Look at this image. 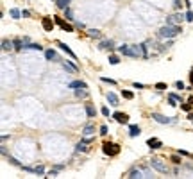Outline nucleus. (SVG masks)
<instances>
[{
    "mask_svg": "<svg viewBox=\"0 0 193 179\" xmlns=\"http://www.w3.org/2000/svg\"><path fill=\"white\" fill-rule=\"evenodd\" d=\"M179 32H182L179 25H163L159 29V36L161 38H175Z\"/></svg>",
    "mask_w": 193,
    "mask_h": 179,
    "instance_id": "obj_1",
    "label": "nucleus"
},
{
    "mask_svg": "<svg viewBox=\"0 0 193 179\" xmlns=\"http://www.w3.org/2000/svg\"><path fill=\"white\" fill-rule=\"evenodd\" d=\"M150 167L152 168H156L157 172H161V174H168V167L161 161V160H157V158H154V160H150Z\"/></svg>",
    "mask_w": 193,
    "mask_h": 179,
    "instance_id": "obj_2",
    "label": "nucleus"
},
{
    "mask_svg": "<svg viewBox=\"0 0 193 179\" xmlns=\"http://www.w3.org/2000/svg\"><path fill=\"white\" fill-rule=\"evenodd\" d=\"M102 150H104V154H107V156H116L118 152H120V147L116 143H104L102 145Z\"/></svg>",
    "mask_w": 193,
    "mask_h": 179,
    "instance_id": "obj_3",
    "label": "nucleus"
},
{
    "mask_svg": "<svg viewBox=\"0 0 193 179\" xmlns=\"http://www.w3.org/2000/svg\"><path fill=\"white\" fill-rule=\"evenodd\" d=\"M152 120H156L157 124H174L175 118H170V116H163L159 113H152Z\"/></svg>",
    "mask_w": 193,
    "mask_h": 179,
    "instance_id": "obj_4",
    "label": "nucleus"
},
{
    "mask_svg": "<svg viewBox=\"0 0 193 179\" xmlns=\"http://www.w3.org/2000/svg\"><path fill=\"white\" fill-rule=\"evenodd\" d=\"M182 15H170L168 18H166V25H177V23H181L182 22Z\"/></svg>",
    "mask_w": 193,
    "mask_h": 179,
    "instance_id": "obj_5",
    "label": "nucleus"
},
{
    "mask_svg": "<svg viewBox=\"0 0 193 179\" xmlns=\"http://www.w3.org/2000/svg\"><path fill=\"white\" fill-rule=\"evenodd\" d=\"M54 18H56V23H57V25H59V27H61L63 31H68V32H74V27H72V25H70V23H66V22H64V20H63V18H57V16H54Z\"/></svg>",
    "mask_w": 193,
    "mask_h": 179,
    "instance_id": "obj_6",
    "label": "nucleus"
},
{
    "mask_svg": "<svg viewBox=\"0 0 193 179\" xmlns=\"http://www.w3.org/2000/svg\"><path fill=\"white\" fill-rule=\"evenodd\" d=\"M113 118H115L118 124H127V122H129V116L125 115V113H118V111H116L115 115H113Z\"/></svg>",
    "mask_w": 193,
    "mask_h": 179,
    "instance_id": "obj_7",
    "label": "nucleus"
},
{
    "mask_svg": "<svg viewBox=\"0 0 193 179\" xmlns=\"http://www.w3.org/2000/svg\"><path fill=\"white\" fill-rule=\"evenodd\" d=\"M61 65H63V68L66 72H70V74H77V66L75 65H70L68 61H61Z\"/></svg>",
    "mask_w": 193,
    "mask_h": 179,
    "instance_id": "obj_8",
    "label": "nucleus"
},
{
    "mask_svg": "<svg viewBox=\"0 0 193 179\" xmlns=\"http://www.w3.org/2000/svg\"><path fill=\"white\" fill-rule=\"evenodd\" d=\"M118 52L120 54H123V56H129V57H134L132 56V49L129 47V45H122V47L118 49Z\"/></svg>",
    "mask_w": 193,
    "mask_h": 179,
    "instance_id": "obj_9",
    "label": "nucleus"
},
{
    "mask_svg": "<svg viewBox=\"0 0 193 179\" xmlns=\"http://www.w3.org/2000/svg\"><path fill=\"white\" fill-rule=\"evenodd\" d=\"M147 145H149L150 149H161V147H163V143L159 142V140H156V138H149Z\"/></svg>",
    "mask_w": 193,
    "mask_h": 179,
    "instance_id": "obj_10",
    "label": "nucleus"
},
{
    "mask_svg": "<svg viewBox=\"0 0 193 179\" xmlns=\"http://www.w3.org/2000/svg\"><path fill=\"white\" fill-rule=\"evenodd\" d=\"M139 132H141V129H139V125H131V127H129V136H131V138H136V136H139Z\"/></svg>",
    "mask_w": 193,
    "mask_h": 179,
    "instance_id": "obj_11",
    "label": "nucleus"
},
{
    "mask_svg": "<svg viewBox=\"0 0 193 179\" xmlns=\"http://www.w3.org/2000/svg\"><path fill=\"white\" fill-rule=\"evenodd\" d=\"M25 50H43V47H41V45H39V43H25V47H23Z\"/></svg>",
    "mask_w": 193,
    "mask_h": 179,
    "instance_id": "obj_12",
    "label": "nucleus"
},
{
    "mask_svg": "<svg viewBox=\"0 0 193 179\" xmlns=\"http://www.w3.org/2000/svg\"><path fill=\"white\" fill-rule=\"evenodd\" d=\"M59 47H61V50H63V52H66V54H68L70 57L77 59V56L74 54V52H72V49H70V47H68V45H66V43H59Z\"/></svg>",
    "mask_w": 193,
    "mask_h": 179,
    "instance_id": "obj_13",
    "label": "nucleus"
},
{
    "mask_svg": "<svg viewBox=\"0 0 193 179\" xmlns=\"http://www.w3.org/2000/svg\"><path fill=\"white\" fill-rule=\"evenodd\" d=\"M41 25H43L45 31H52V27H54V23H52L50 18H43V20H41Z\"/></svg>",
    "mask_w": 193,
    "mask_h": 179,
    "instance_id": "obj_14",
    "label": "nucleus"
},
{
    "mask_svg": "<svg viewBox=\"0 0 193 179\" xmlns=\"http://www.w3.org/2000/svg\"><path fill=\"white\" fill-rule=\"evenodd\" d=\"M86 115H88L90 118H95V115H97V109L93 108L91 104H86Z\"/></svg>",
    "mask_w": 193,
    "mask_h": 179,
    "instance_id": "obj_15",
    "label": "nucleus"
},
{
    "mask_svg": "<svg viewBox=\"0 0 193 179\" xmlns=\"http://www.w3.org/2000/svg\"><path fill=\"white\" fill-rule=\"evenodd\" d=\"M107 100L111 102V106H118V97L113 93V91H109V93H107Z\"/></svg>",
    "mask_w": 193,
    "mask_h": 179,
    "instance_id": "obj_16",
    "label": "nucleus"
},
{
    "mask_svg": "<svg viewBox=\"0 0 193 179\" xmlns=\"http://www.w3.org/2000/svg\"><path fill=\"white\" fill-rule=\"evenodd\" d=\"M86 145H88V142H86V140H82V142H79V143L75 145V150H77V152H84L86 149H88V147H86Z\"/></svg>",
    "mask_w": 193,
    "mask_h": 179,
    "instance_id": "obj_17",
    "label": "nucleus"
},
{
    "mask_svg": "<svg viewBox=\"0 0 193 179\" xmlns=\"http://www.w3.org/2000/svg\"><path fill=\"white\" fill-rule=\"evenodd\" d=\"M68 88H86V83H82V81H72L68 84Z\"/></svg>",
    "mask_w": 193,
    "mask_h": 179,
    "instance_id": "obj_18",
    "label": "nucleus"
},
{
    "mask_svg": "<svg viewBox=\"0 0 193 179\" xmlns=\"http://www.w3.org/2000/svg\"><path fill=\"white\" fill-rule=\"evenodd\" d=\"M13 47H15V41H7V39L2 41V50H11Z\"/></svg>",
    "mask_w": 193,
    "mask_h": 179,
    "instance_id": "obj_19",
    "label": "nucleus"
},
{
    "mask_svg": "<svg viewBox=\"0 0 193 179\" xmlns=\"http://www.w3.org/2000/svg\"><path fill=\"white\" fill-rule=\"evenodd\" d=\"M45 57L48 59V61H52V59H56V52L52 50V49H48V50H45Z\"/></svg>",
    "mask_w": 193,
    "mask_h": 179,
    "instance_id": "obj_20",
    "label": "nucleus"
},
{
    "mask_svg": "<svg viewBox=\"0 0 193 179\" xmlns=\"http://www.w3.org/2000/svg\"><path fill=\"white\" fill-rule=\"evenodd\" d=\"M100 49H102V50H107V49L111 50V49H113V41H111V39H109V41H102V43H100Z\"/></svg>",
    "mask_w": 193,
    "mask_h": 179,
    "instance_id": "obj_21",
    "label": "nucleus"
},
{
    "mask_svg": "<svg viewBox=\"0 0 193 179\" xmlns=\"http://www.w3.org/2000/svg\"><path fill=\"white\" fill-rule=\"evenodd\" d=\"M23 47H25L23 39H15V49H16V50H22Z\"/></svg>",
    "mask_w": 193,
    "mask_h": 179,
    "instance_id": "obj_22",
    "label": "nucleus"
},
{
    "mask_svg": "<svg viewBox=\"0 0 193 179\" xmlns=\"http://www.w3.org/2000/svg\"><path fill=\"white\" fill-rule=\"evenodd\" d=\"M86 95H88V91H86V90H75V97L77 98H84Z\"/></svg>",
    "mask_w": 193,
    "mask_h": 179,
    "instance_id": "obj_23",
    "label": "nucleus"
},
{
    "mask_svg": "<svg viewBox=\"0 0 193 179\" xmlns=\"http://www.w3.org/2000/svg\"><path fill=\"white\" fill-rule=\"evenodd\" d=\"M88 34H90L91 38H98V36H100V31H98V29H90Z\"/></svg>",
    "mask_w": 193,
    "mask_h": 179,
    "instance_id": "obj_24",
    "label": "nucleus"
},
{
    "mask_svg": "<svg viewBox=\"0 0 193 179\" xmlns=\"http://www.w3.org/2000/svg\"><path fill=\"white\" fill-rule=\"evenodd\" d=\"M9 15H11L13 18H15V20H18L20 16H22V13H20L18 9H11V11H9Z\"/></svg>",
    "mask_w": 193,
    "mask_h": 179,
    "instance_id": "obj_25",
    "label": "nucleus"
},
{
    "mask_svg": "<svg viewBox=\"0 0 193 179\" xmlns=\"http://www.w3.org/2000/svg\"><path fill=\"white\" fill-rule=\"evenodd\" d=\"M64 16H66V20H74V13H72L70 7H66V9H64Z\"/></svg>",
    "mask_w": 193,
    "mask_h": 179,
    "instance_id": "obj_26",
    "label": "nucleus"
},
{
    "mask_svg": "<svg viewBox=\"0 0 193 179\" xmlns=\"http://www.w3.org/2000/svg\"><path fill=\"white\" fill-rule=\"evenodd\" d=\"M82 132H84L86 136H90V134H93V125H86V127H84V131H82Z\"/></svg>",
    "mask_w": 193,
    "mask_h": 179,
    "instance_id": "obj_27",
    "label": "nucleus"
},
{
    "mask_svg": "<svg viewBox=\"0 0 193 179\" xmlns=\"http://www.w3.org/2000/svg\"><path fill=\"white\" fill-rule=\"evenodd\" d=\"M122 97L131 100V98H134V93H132V91H122Z\"/></svg>",
    "mask_w": 193,
    "mask_h": 179,
    "instance_id": "obj_28",
    "label": "nucleus"
},
{
    "mask_svg": "<svg viewBox=\"0 0 193 179\" xmlns=\"http://www.w3.org/2000/svg\"><path fill=\"white\" fill-rule=\"evenodd\" d=\"M7 161H9L11 165H15V167H22V165H20V163H18V161H16L13 156H7Z\"/></svg>",
    "mask_w": 193,
    "mask_h": 179,
    "instance_id": "obj_29",
    "label": "nucleus"
},
{
    "mask_svg": "<svg viewBox=\"0 0 193 179\" xmlns=\"http://www.w3.org/2000/svg\"><path fill=\"white\" fill-rule=\"evenodd\" d=\"M109 63H111V65H118V63H120L118 56H109Z\"/></svg>",
    "mask_w": 193,
    "mask_h": 179,
    "instance_id": "obj_30",
    "label": "nucleus"
},
{
    "mask_svg": "<svg viewBox=\"0 0 193 179\" xmlns=\"http://www.w3.org/2000/svg\"><path fill=\"white\" fill-rule=\"evenodd\" d=\"M177 102H179L177 98H174L172 95H168V104H170V106H174V108H175V106H177Z\"/></svg>",
    "mask_w": 193,
    "mask_h": 179,
    "instance_id": "obj_31",
    "label": "nucleus"
},
{
    "mask_svg": "<svg viewBox=\"0 0 193 179\" xmlns=\"http://www.w3.org/2000/svg\"><path fill=\"white\" fill-rule=\"evenodd\" d=\"M100 81H102V83H109V84H113V86L116 84V81H115V79H109V77H102Z\"/></svg>",
    "mask_w": 193,
    "mask_h": 179,
    "instance_id": "obj_32",
    "label": "nucleus"
},
{
    "mask_svg": "<svg viewBox=\"0 0 193 179\" xmlns=\"http://www.w3.org/2000/svg\"><path fill=\"white\" fill-rule=\"evenodd\" d=\"M191 106H193L191 102H188V104H182V109H184V111H188V113H190V111H191Z\"/></svg>",
    "mask_w": 193,
    "mask_h": 179,
    "instance_id": "obj_33",
    "label": "nucleus"
},
{
    "mask_svg": "<svg viewBox=\"0 0 193 179\" xmlns=\"http://www.w3.org/2000/svg\"><path fill=\"white\" fill-rule=\"evenodd\" d=\"M43 172H45V168L41 167V165H39V167H36V168H34V174H43Z\"/></svg>",
    "mask_w": 193,
    "mask_h": 179,
    "instance_id": "obj_34",
    "label": "nucleus"
},
{
    "mask_svg": "<svg viewBox=\"0 0 193 179\" xmlns=\"http://www.w3.org/2000/svg\"><path fill=\"white\" fill-rule=\"evenodd\" d=\"M186 20H188V22H193V13H191V11L186 13Z\"/></svg>",
    "mask_w": 193,
    "mask_h": 179,
    "instance_id": "obj_35",
    "label": "nucleus"
},
{
    "mask_svg": "<svg viewBox=\"0 0 193 179\" xmlns=\"http://www.w3.org/2000/svg\"><path fill=\"white\" fill-rule=\"evenodd\" d=\"M156 88H157V90H166V84H164V83H157Z\"/></svg>",
    "mask_w": 193,
    "mask_h": 179,
    "instance_id": "obj_36",
    "label": "nucleus"
},
{
    "mask_svg": "<svg viewBox=\"0 0 193 179\" xmlns=\"http://www.w3.org/2000/svg\"><path fill=\"white\" fill-rule=\"evenodd\" d=\"M102 115L104 116H109V108H105V106H104V108H102Z\"/></svg>",
    "mask_w": 193,
    "mask_h": 179,
    "instance_id": "obj_37",
    "label": "nucleus"
},
{
    "mask_svg": "<svg viewBox=\"0 0 193 179\" xmlns=\"http://www.w3.org/2000/svg\"><path fill=\"white\" fill-rule=\"evenodd\" d=\"M175 86H177V90H184V83H181V81H177Z\"/></svg>",
    "mask_w": 193,
    "mask_h": 179,
    "instance_id": "obj_38",
    "label": "nucleus"
},
{
    "mask_svg": "<svg viewBox=\"0 0 193 179\" xmlns=\"http://www.w3.org/2000/svg\"><path fill=\"white\" fill-rule=\"evenodd\" d=\"M172 161H174V163H181V158H179V156H172Z\"/></svg>",
    "mask_w": 193,
    "mask_h": 179,
    "instance_id": "obj_39",
    "label": "nucleus"
},
{
    "mask_svg": "<svg viewBox=\"0 0 193 179\" xmlns=\"http://www.w3.org/2000/svg\"><path fill=\"white\" fill-rule=\"evenodd\" d=\"M132 86H134V88H139V90H141V88H145V84H141V83H134Z\"/></svg>",
    "mask_w": 193,
    "mask_h": 179,
    "instance_id": "obj_40",
    "label": "nucleus"
},
{
    "mask_svg": "<svg viewBox=\"0 0 193 179\" xmlns=\"http://www.w3.org/2000/svg\"><path fill=\"white\" fill-rule=\"evenodd\" d=\"M100 134H107V127H105V125L100 127Z\"/></svg>",
    "mask_w": 193,
    "mask_h": 179,
    "instance_id": "obj_41",
    "label": "nucleus"
},
{
    "mask_svg": "<svg viewBox=\"0 0 193 179\" xmlns=\"http://www.w3.org/2000/svg\"><path fill=\"white\" fill-rule=\"evenodd\" d=\"M174 7H175V9L181 7V0H175V2H174Z\"/></svg>",
    "mask_w": 193,
    "mask_h": 179,
    "instance_id": "obj_42",
    "label": "nucleus"
},
{
    "mask_svg": "<svg viewBox=\"0 0 193 179\" xmlns=\"http://www.w3.org/2000/svg\"><path fill=\"white\" fill-rule=\"evenodd\" d=\"M22 16H25V18H29V16H31V13H29V11H23V13H22Z\"/></svg>",
    "mask_w": 193,
    "mask_h": 179,
    "instance_id": "obj_43",
    "label": "nucleus"
},
{
    "mask_svg": "<svg viewBox=\"0 0 193 179\" xmlns=\"http://www.w3.org/2000/svg\"><path fill=\"white\" fill-rule=\"evenodd\" d=\"M190 81H191V84H193V70H191V74H190Z\"/></svg>",
    "mask_w": 193,
    "mask_h": 179,
    "instance_id": "obj_44",
    "label": "nucleus"
},
{
    "mask_svg": "<svg viewBox=\"0 0 193 179\" xmlns=\"http://www.w3.org/2000/svg\"><path fill=\"white\" fill-rule=\"evenodd\" d=\"M188 118H190V120H193V113H190V115H188Z\"/></svg>",
    "mask_w": 193,
    "mask_h": 179,
    "instance_id": "obj_45",
    "label": "nucleus"
}]
</instances>
